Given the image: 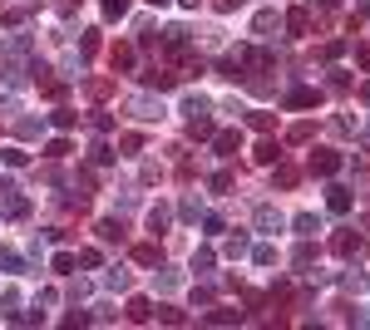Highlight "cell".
I'll use <instances>...</instances> for the list:
<instances>
[{
	"label": "cell",
	"mask_w": 370,
	"mask_h": 330,
	"mask_svg": "<svg viewBox=\"0 0 370 330\" xmlns=\"http://www.w3.org/2000/svg\"><path fill=\"white\" fill-rule=\"evenodd\" d=\"M124 114H129V119H138V124H158V119L168 114V108H163V99H153V94H134V99L124 104Z\"/></svg>",
	"instance_id": "cell-1"
},
{
	"label": "cell",
	"mask_w": 370,
	"mask_h": 330,
	"mask_svg": "<svg viewBox=\"0 0 370 330\" xmlns=\"http://www.w3.org/2000/svg\"><path fill=\"white\" fill-rule=\"evenodd\" d=\"M331 251H336V256H346V261H355V256L365 251V242H360V237H355L351 227H341V232L331 237Z\"/></svg>",
	"instance_id": "cell-2"
},
{
	"label": "cell",
	"mask_w": 370,
	"mask_h": 330,
	"mask_svg": "<svg viewBox=\"0 0 370 330\" xmlns=\"http://www.w3.org/2000/svg\"><path fill=\"white\" fill-rule=\"evenodd\" d=\"M0 54H6V65H25L30 54H35V40H30V35H10Z\"/></svg>",
	"instance_id": "cell-3"
},
{
	"label": "cell",
	"mask_w": 370,
	"mask_h": 330,
	"mask_svg": "<svg viewBox=\"0 0 370 330\" xmlns=\"http://www.w3.org/2000/svg\"><path fill=\"white\" fill-rule=\"evenodd\" d=\"M311 173H316V178H331V173H341V153H331V148H316V153H311Z\"/></svg>",
	"instance_id": "cell-4"
},
{
	"label": "cell",
	"mask_w": 370,
	"mask_h": 330,
	"mask_svg": "<svg viewBox=\"0 0 370 330\" xmlns=\"http://www.w3.org/2000/svg\"><path fill=\"white\" fill-rule=\"evenodd\" d=\"M316 104H321V89H311V84H296L287 94V108H316Z\"/></svg>",
	"instance_id": "cell-5"
},
{
	"label": "cell",
	"mask_w": 370,
	"mask_h": 330,
	"mask_svg": "<svg viewBox=\"0 0 370 330\" xmlns=\"http://www.w3.org/2000/svg\"><path fill=\"white\" fill-rule=\"evenodd\" d=\"M207 143H213V148H218V158H232V153L242 148V133H237V129H223V133H213V138H207Z\"/></svg>",
	"instance_id": "cell-6"
},
{
	"label": "cell",
	"mask_w": 370,
	"mask_h": 330,
	"mask_svg": "<svg viewBox=\"0 0 370 330\" xmlns=\"http://www.w3.org/2000/svg\"><path fill=\"white\" fill-rule=\"evenodd\" d=\"M109 65H114L119 74H129V69L138 65V49H134V44H114V49H109Z\"/></svg>",
	"instance_id": "cell-7"
},
{
	"label": "cell",
	"mask_w": 370,
	"mask_h": 330,
	"mask_svg": "<svg viewBox=\"0 0 370 330\" xmlns=\"http://www.w3.org/2000/svg\"><path fill=\"white\" fill-rule=\"evenodd\" d=\"M153 286L163 291V296H173V291L183 286V271H173V266H158V271H153Z\"/></svg>",
	"instance_id": "cell-8"
},
{
	"label": "cell",
	"mask_w": 370,
	"mask_h": 330,
	"mask_svg": "<svg viewBox=\"0 0 370 330\" xmlns=\"http://www.w3.org/2000/svg\"><path fill=\"white\" fill-rule=\"evenodd\" d=\"M0 212H6L10 222H25V217H30V197H20V188H15V192H6V207H0Z\"/></svg>",
	"instance_id": "cell-9"
},
{
	"label": "cell",
	"mask_w": 370,
	"mask_h": 330,
	"mask_svg": "<svg viewBox=\"0 0 370 330\" xmlns=\"http://www.w3.org/2000/svg\"><path fill=\"white\" fill-rule=\"evenodd\" d=\"M316 256H321V251H316V247H311V237H301V247L291 251V266H296V271H301V277H306V271L316 266Z\"/></svg>",
	"instance_id": "cell-10"
},
{
	"label": "cell",
	"mask_w": 370,
	"mask_h": 330,
	"mask_svg": "<svg viewBox=\"0 0 370 330\" xmlns=\"http://www.w3.org/2000/svg\"><path fill=\"white\" fill-rule=\"evenodd\" d=\"M277 30H282V15H277V10H262V15L252 20V35H262V40H272Z\"/></svg>",
	"instance_id": "cell-11"
},
{
	"label": "cell",
	"mask_w": 370,
	"mask_h": 330,
	"mask_svg": "<svg viewBox=\"0 0 370 330\" xmlns=\"http://www.w3.org/2000/svg\"><path fill=\"white\" fill-rule=\"evenodd\" d=\"M94 232H99V242H109V247H114V242H124V222H119V217H104Z\"/></svg>",
	"instance_id": "cell-12"
},
{
	"label": "cell",
	"mask_w": 370,
	"mask_h": 330,
	"mask_svg": "<svg viewBox=\"0 0 370 330\" xmlns=\"http://www.w3.org/2000/svg\"><path fill=\"white\" fill-rule=\"evenodd\" d=\"M0 271H6V277H20V271H25V256H20L15 247H0Z\"/></svg>",
	"instance_id": "cell-13"
},
{
	"label": "cell",
	"mask_w": 370,
	"mask_h": 330,
	"mask_svg": "<svg viewBox=\"0 0 370 330\" xmlns=\"http://www.w3.org/2000/svg\"><path fill=\"white\" fill-rule=\"evenodd\" d=\"M168 222H173V212H168L163 202H158V207H148V232H158V237H163V232H168Z\"/></svg>",
	"instance_id": "cell-14"
},
{
	"label": "cell",
	"mask_w": 370,
	"mask_h": 330,
	"mask_svg": "<svg viewBox=\"0 0 370 330\" xmlns=\"http://www.w3.org/2000/svg\"><path fill=\"white\" fill-rule=\"evenodd\" d=\"M213 133H218V129H213V114H198V119H188V138H198V143H202V138H213Z\"/></svg>",
	"instance_id": "cell-15"
},
{
	"label": "cell",
	"mask_w": 370,
	"mask_h": 330,
	"mask_svg": "<svg viewBox=\"0 0 370 330\" xmlns=\"http://www.w3.org/2000/svg\"><path fill=\"white\" fill-rule=\"evenodd\" d=\"M134 261H138V266H158V261H163V251H158V242H138V247H134Z\"/></svg>",
	"instance_id": "cell-16"
},
{
	"label": "cell",
	"mask_w": 370,
	"mask_h": 330,
	"mask_svg": "<svg viewBox=\"0 0 370 330\" xmlns=\"http://www.w3.org/2000/svg\"><path fill=\"white\" fill-rule=\"evenodd\" d=\"M213 266H218V251H213V247H198V251H193V271H198V277H207Z\"/></svg>",
	"instance_id": "cell-17"
},
{
	"label": "cell",
	"mask_w": 370,
	"mask_h": 330,
	"mask_svg": "<svg viewBox=\"0 0 370 330\" xmlns=\"http://www.w3.org/2000/svg\"><path fill=\"white\" fill-rule=\"evenodd\" d=\"M282 25H287V35H291V40H301V35L311 30V15H306V10H291V15H287Z\"/></svg>",
	"instance_id": "cell-18"
},
{
	"label": "cell",
	"mask_w": 370,
	"mask_h": 330,
	"mask_svg": "<svg viewBox=\"0 0 370 330\" xmlns=\"http://www.w3.org/2000/svg\"><path fill=\"white\" fill-rule=\"evenodd\" d=\"M163 44H168L173 54H188V30H183V25H168V30H163Z\"/></svg>",
	"instance_id": "cell-19"
},
{
	"label": "cell",
	"mask_w": 370,
	"mask_h": 330,
	"mask_svg": "<svg viewBox=\"0 0 370 330\" xmlns=\"http://www.w3.org/2000/svg\"><path fill=\"white\" fill-rule=\"evenodd\" d=\"M129 320L148 325V320H153V301H148V296H134V301H129Z\"/></svg>",
	"instance_id": "cell-20"
},
{
	"label": "cell",
	"mask_w": 370,
	"mask_h": 330,
	"mask_svg": "<svg viewBox=\"0 0 370 330\" xmlns=\"http://www.w3.org/2000/svg\"><path fill=\"white\" fill-rule=\"evenodd\" d=\"M173 84H178V74H163V69H148V74H143V89H158V94L173 89Z\"/></svg>",
	"instance_id": "cell-21"
},
{
	"label": "cell",
	"mask_w": 370,
	"mask_h": 330,
	"mask_svg": "<svg viewBox=\"0 0 370 330\" xmlns=\"http://www.w3.org/2000/svg\"><path fill=\"white\" fill-rule=\"evenodd\" d=\"M257 227L262 232H282V212L277 207H257Z\"/></svg>",
	"instance_id": "cell-22"
},
{
	"label": "cell",
	"mask_w": 370,
	"mask_h": 330,
	"mask_svg": "<svg viewBox=\"0 0 370 330\" xmlns=\"http://www.w3.org/2000/svg\"><path fill=\"white\" fill-rule=\"evenodd\" d=\"M252 158H257V163H262V168H272V163H277V158H282V148H277V143H272V138H262V143H257V153H252Z\"/></svg>",
	"instance_id": "cell-23"
},
{
	"label": "cell",
	"mask_w": 370,
	"mask_h": 330,
	"mask_svg": "<svg viewBox=\"0 0 370 330\" xmlns=\"http://www.w3.org/2000/svg\"><path fill=\"white\" fill-rule=\"evenodd\" d=\"M326 207H331L336 217H341V212H351V192H346V188H326Z\"/></svg>",
	"instance_id": "cell-24"
},
{
	"label": "cell",
	"mask_w": 370,
	"mask_h": 330,
	"mask_svg": "<svg viewBox=\"0 0 370 330\" xmlns=\"http://www.w3.org/2000/svg\"><path fill=\"white\" fill-rule=\"evenodd\" d=\"M202 320H207V325H237V320H242V311H227V306H218V311H207Z\"/></svg>",
	"instance_id": "cell-25"
},
{
	"label": "cell",
	"mask_w": 370,
	"mask_h": 330,
	"mask_svg": "<svg viewBox=\"0 0 370 330\" xmlns=\"http://www.w3.org/2000/svg\"><path fill=\"white\" fill-rule=\"evenodd\" d=\"M183 114H188V119H198V114H213V104H207L202 94H188V99H183Z\"/></svg>",
	"instance_id": "cell-26"
},
{
	"label": "cell",
	"mask_w": 370,
	"mask_h": 330,
	"mask_svg": "<svg viewBox=\"0 0 370 330\" xmlns=\"http://www.w3.org/2000/svg\"><path fill=\"white\" fill-rule=\"evenodd\" d=\"M0 163H6V168H25V163H30V153L10 143V148H0Z\"/></svg>",
	"instance_id": "cell-27"
},
{
	"label": "cell",
	"mask_w": 370,
	"mask_h": 330,
	"mask_svg": "<svg viewBox=\"0 0 370 330\" xmlns=\"http://www.w3.org/2000/svg\"><path fill=\"white\" fill-rule=\"evenodd\" d=\"M49 124H55L60 133H70V129L79 124V114H74V108H55V114H49Z\"/></svg>",
	"instance_id": "cell-28"
},
{
	"label": "cell",
	"mask_w": 370,
	"mask_h": 330,
	"mask_svg": "<svg viewBox=\"0 0 370 330\" xmlns=\"http://www.w3.org/2000/svg\"><path fill=\"white\" fill-rule=\"evenodd\" d=\"M104 286H109V291H129V286H134V277H129L124 266H114L109 277H104Z\"/></svg>",
	"instance_id": "cell-29"
},
{
	"label": "cell",
	"mask_w": 370,
	"mask_h": 330,
	"mask_svg": "<svg viewBox=\"0 0 370 330\" xmlns=\"http://www.w3.org/2000/svg\"><path fill=\"white\" fill-rule=\"evenodd\" d=\"M49 266H55L60 277H74V266H79V256H74V251H55V261H49Z\"/></svg>",
	"instance_id": "cell-30"
},
{
	"label": "cell",
	"mask_w": 370,
	"mask_h": 330,
	"mask_svg": "<svg viewBox=\"0 0 370 330\" xmlns=\"http://www.w3.org/2000/svg\"><path fill=\"white\" fill-rule=\"evenodd\" d=\"M0 315H6V320H20V291H6V296H0Z\"/></svg>",
	"instance_id": "cell-31"
},
{
	"label": "cell",
	"mask_w": 370,
	"mask_h": 330,
	"mask_svg": "<svg viewBox=\"0 0 370 330\" xmlns=\"http://www.w3.org/2000/svg\"><path fill=\"white\" fill-rule=\"evenodd\" d=\"M311 133H316V124H306V119H301V124H291V129H287V143H311Z\"/></svg>",
	"instance_id": "cell-32"
},
{
	"label": "cell",
	"mask_w": 370,
	"mask_h": 330,
	"mask_svg": "<svg viewBox=\"0 0 370 330\" xmlns=\"http://www.w3.org/2000/svg\"><path fill=\"white\" fill-rule=\"evenodd\" d=\"M291 227H296L301 237H316V232H321V222H316V212H301V217H296Z\"/></svg>",
	"instance_id": "cell-33"
},
{
	"label": "cell",
	"mask_w": 370,
	"mask_h": 330,
	"mask_svg": "<svg viewBox=\"0 0 370 330\" xmlns=\"http://www.w3.org/2000/svg\"><path fill=\"white\" fill-rule=\"evenodd\" d=\"M247 256H252L257 266H277V247H267V242H262V247H252Z\"/></svg>",
	"instance_id": "cell-34"
},
{
	"label": "cell",
	"mask_w": 370,
	"mask_h": 330,
	"mask_svg": "<svg viewBox=\"0 0 370 330\" xmlns=\"http://www.w3.org/2000/svg\"><path fill=\"white\" fill-rule=\"evenodd\" d=\"M134 0H104V20H124Z\"/></svg>",
	"instance_id": "cell-35"
},
{
	"label": "cell",
	"mask_w": 370,
	"mask_h": 330,
	"mask_svg": "<svg viewBox=\"0 0 370 330\" xmlns=\"http://www.w3.org/2000/svg\"><path fill=\"white\" fill-rule=\"evenodd\" d=\"M247 124H252L257 133H272V129H277V119H272V114H252V108H247Z\"/></svg>",
	"instance_id": "cell-36"
},
{
	"label": "cell",
	"mask_w": 370,
	"mask_h": 330,
	"mask_svg": "<svg viewBox=\"0 0 370 330\" xmlns=\"http://www.w3.org/2000/svg\"><path fill=\"white\" fill-rule=\"evenodd\" d=\"M15 133H20V138H40V133H45V124H40V119H20V124H15Z\"/></svg>",
	"instance_id": "cell-37"
},
{
	"label": "cell",
	"mask_w": 370,
	"mask_h": 330,
	"mask_svg": "<svg viewBox=\"0 0 370 330\" xmlns=\"http://www.w3.org/2000/svg\"><path fill=\"white\" fill-rule=\"evenodd\" d=\"M178 212H183V222H198V217H202V202H198V197H183Z\"/></svg>",
	"instance_id": "cell-38"
},
{
	"label": "cell",
	"mask_w": 370,
	"mask_h": 330,
	"mask_svg": "<svg viewBox=\"0 0 370 330\" xmlns=\"http://www.w3.org/2000/svg\"><path fill=\"white\" fill-rule=\"evenodd\" d=\"M153 315H158V320H163V325H183V320H188V315H183V311H173V306H158Z\"/></svg>",
	"instance_id": "cell-39"
},
{
	"label": "cell",
	"mask_w": 370,
	"mask_h": 330,
	"mask_svg": "<svg viewBox=\"0 0 370 330\" xmlns=\"http://www.w3.org/2000/svg\"><path fill=\"white\" fill-rule=\"evenodd\" d=\"M94 49H99V30H84V35H79V54H84V60H89V54H94Z\"/></svg>",
	"instance_id": "cell-40"
},
{
	"label": "cell",
	"mask_w": 370,
	"mask_h": 330,
	"mask_svg": "<svg viewBox=\"0 0 370 330\" xmlns=\"http://www.w3.org/2000/svg\"><path fill=\"white\" fill-rule=\"evenodd\" d=\"M114 158H119V153H114L109 143H94V163H99V168H109V163H114Z\"/></svg>",
	"instance_id": "cell-41"
},
{
	"label": "cell",
	"mask_w": 370,
	"mask_h": 330,
	"mask_svg": "<svg viewBox=\"0 0 370 330\" xmlns=\"http://www.w3.org/2000/svg\"><path fill=\"white\" fill-rule=\"evenodd\" d=\"M341 54H346V40H331V44H326V49H321V60H326V65H331V60H341Z\"/></svg>",
	"instance_id": "cell-42"
},
{
	"label": "cell",
	"mask_w": 370,
	"mask_h": 330,
	"mask_svg": "<svg viewBox=\"0 0 370 330\" xmlns=\"http://www.w3.org/2000/svg\"><path fill=\"white\" fill-rule=\"evenodd\" d=\"M109 89H114L109 79H89V99H109Z\"/></svg>",
	"instance_id": "cell-43"
},
{
	"label": "cell",
	"mask_w": 370,
	"mask_h": 330,
	"mask_svg": "<svg viewBox=\"0 0 370 330\" xmlns=\"http://www.w3.org/2000/svg\"><path fill=\"white\" fill-rule=\"evenodd\" d=\"M70 153V138H55V143H45V158H65Z\"/></svg>",
	"instance_id": "cell-44"
},
{
	"label": "cell",
	"mask_w": 370,
	"mask_h": 330,
	"mask_svg": "<svg viewBox=\"0 0 370 330\" xmlns=\"http://www.w3.org/2000/svg\"><path fill=\"white\" fill-rule=\"evenodd\" d=\"M341 286H346V291H365V277H360V271H346Z\"/></svg>",
	"instance_id": "cell-45"
},
{
	"label": "cell",
	"mask_w": 370,
	"mask_h": 330,
	"mask_svg": "<svg viewBox=\"0 0 370 330\" xmlns=\"http://www.w3.org/2000/svg\"><path fill=\"white\" fill-rule=\"evenodd\" d=\"M202 227H207V237H218L223 232V217L218 212H202Z\"/></svg>",
	"instance_id": "cell-46"
},
{
	"label": "cell",
	"mask_w": 370,
	"mask_h": 330,
	"mask_svg": "<svg viewBox=\"0 0 370 330\" xmlns=\"http://www.w3.org/2000/svg\"><path fill=\"white\" fill-rule=\"evenodd\" d=\"M207 188H213V192H227V188H232V173H213V178H207Z\"/></svg>",
	"instance_id": "cell-47"
},
{
	"label": "cell",
	"mask_w": 370,
	"mask_h": 330,
	"mask_svg": "<svg viewBox=\"0 0 370 330\" xmlns=\"http://www.w3.org/2000/svg\"><path fill=\"white\" fill-rule=\"evenodd\" d=\"M277 188H296V168H277Z\"/></svg>",
	"instance_id": "cell-48"
},
{
	"label": "cell",
	"mask_w": 370,
	"mask_h": 330,
	"mask_svg": "<svg viewBox=\"0 0 370 330\" xmlns=\"http://www.w3.org/2000/svg\"><path fill=\"white\" fill-rule=\"evenodd\" d=\"M247 251H252L247 237H232V242H227V256H247Z\"/></svg>",
	"instance_id": "cell-49"
},
{
	"label": "cell",
	"mask_w": 370,
	"mask_h": 330,
	"mask_svg": "<svg viewBox=\"0 0 370 330\" xmlns=\"http://www.w3.org/2000/svg\"><path fill=\"white\" fill-rule=\"evenodd\" d=\"M193 306H213V286H198L193 291Z\"/></svg>",
	"instance_id": "cell-50"
},
{
	"label": "cell",
	"mask_w": 370,
	"mask_h": 330,
	"mask_svg": "<svg viewBox=\"0 0 370 330\" xmlns=\"http://www.w3.org/2000/svg\"><path fill=\"white\" fill-rule=\"evenodd\" d=\"M99 261H104V256H99L94 247H84V251H79V266H99Z\"/></svg>",
	"instance_id": "cell-51"
},
{
	"label": "cell",
	"mask_w": 370,
	"mask_h": 330,
	"mask_svg": "<svg viewBox=\"0 0 370 330\" xmlns=\"http://www.w3.org/2000/svg\"><path fill=\"white\" fill-rule=\"evenodd\" d=\"M237 6H242V0H213V10H218V15H232Z\"/></svg>",
	"instance_id": "cell-52"
},
{
	"label": "cell",
	"mask_w": 370,
	"mask_h": 330,
	"mask_svg": "<svg viewBox=\"0 0 370 330\" xmlns=\"http://www.w3.org/2000/svg\"><path fill=\"white\" fill-rule=\"evenodd\" d=\"M355 60H360V69H370V44H360V49H355Z\"/></svg>",
	"instance_id": "cell-53"
},
{
	"label": "cell",
	"mask_w": 370,
	"mask_h": 330,
	"mask_svg": "<svg viewBox=\"0 0 370 330\" xmlns=\"http://www.w3.org/2000/svg\"><path fill=\"white\" fill-rule=\"evenodd\" d=\"M311 6H321V10H336V6H341V0H311Z\"/></svg>",
	"instance_id": "cell-54"
},
{
	"label": "cell",
	"mask_w": 370,
	"mask_h": 330,
	"mask_svg": "<svg viewBox=\"0 0 370 330\" xmlns=\"http://www.w3.org/2000/svg\"><path fill=\"white\" fill-rule=\"evenodd\" d=\"M360 104H370V84H360Z\"/></svg>",
	"instance_id": "cell-55"
},
{
	"label": "cell",
	"mask_w": 370,
	"mask_h": 330,
	"mask_svg": "<svg viewBox=\"0 0 370 330\" xmlns=\"http://www.w3.org/2000/svg\"><path fill=\"white\" fill-rule=\"evenodd\" d=\"M360 227H365V232H370V212H365V217H360Z\"/></svg>",
	"instance_id": "cell-56"
},
{
	"label": "cell",
	"mask_w": 370,
	"mask_h": 330,
	"mask_svg": "<svg viewBox=\"0 0 370 330\" xmlns=\"http://www.w3.org/2000/svg\"><path fill=\"white\" fill-rule=\"evenodd\" d=\"M148 6H158V10H163V6H168V0H148Z\"/></svg>",
	"instance_id": "cell-57"
},
{
	"label": "cell",
	"mask_w": 370,
	"mask_h": 330,
	"mask_svg": "<svg viewBox=\"0 0 370 330\" xmlns=\"http://www.w3.org/2000/svg\"><path fill=\"white\" fill-rule=\"evenodd\" d=\"M360 10H370V0H360Z\"/></svg>",
	"instance_id": "cell-58"
}]
</instances>
